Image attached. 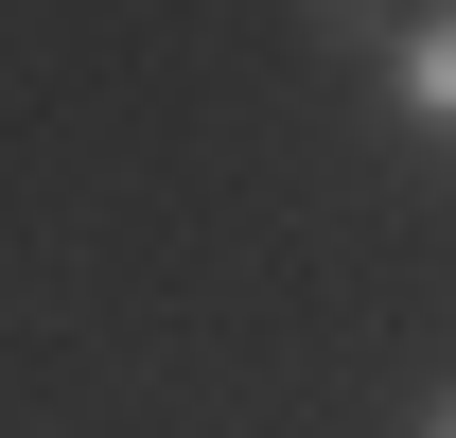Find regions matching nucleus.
Returning a JSON list of instances; mask_svg holds the SVG:
<instances>
[{
    "label": "nucleus",
    "mask_w": 456,
    "mask_h": 438,
    "mask_svg": "<svg viewBox=\"0 0 456 438\" xmlns=\"http://www.w3.org/2000/svg\"><path fill=\"white\" fill-rule=\"evenodd\" d=\"M403 123H421V141H456V0H421V18H403Z\"/></svg>",
    "instance_id": "nucleus-1"
},
{
    "label": "nucleus",
    "mask_w": 456,
    "mask_h": 438,
    "mask_svg": "<svg viewBox=\"0 0 456 438\" xmlns=\"http://www.w3.org/2000/svg\"><path fill=\"white\" fill-rule=\"evenodd\" d=\"M316 53H403V18L387 0H316Z\"/></svg>",
    "instance_id": "nucleus-2"
},
{
    "label": "nucleus",
    "mask_w": 456,
    "mask_h": 438,
    "mask_svg": "<svg viewBox=\"0 0 456 438\" xmlns=\"http://www.w3.org/2000/svg\"><path fill=\"white\" fill-rule=\"evenodd\" d=\"M403 438H456V385H439V403H421V421H403Z\"/></svg>",
    "instance_id": "nucleus-3"
}]
</instances>
